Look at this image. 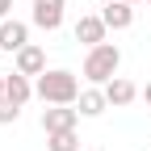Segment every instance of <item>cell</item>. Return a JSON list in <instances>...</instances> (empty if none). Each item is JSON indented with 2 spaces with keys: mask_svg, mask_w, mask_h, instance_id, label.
Instances as JSON below:
<instances>
[{
  "mask_svg": "<svg viewBox=\"0 0 151 151\" xmlns=\"http://www.w3.org/2000/svg\"><path fill=\"white\" fill-rule=\"evenodd\" d=\"M34 97H42V105H76L80 101V80H76V71H67V67L42 71L34 80Z\"/></svg>",
  "mask_w": 151,
  "mask_h": 151,
  "instance_id": "6da1fadb",
  "label": "cell"
},
{
  "mask_svg": "<svg viewBox=\"0 0 151 151\" xmlns=\"http://www.w3.org/2000/svg\"><path fill=\"white\" fill-rule=\"evenodd\" d=\"M118 67H122V50L113 46V42H101V46H92V50L84 55V67H80V71H84L88 84H101V88H105L113 76H118Z\"/></svg>",
  "mask_w": 151,
  "mask_h": 151,
  "instance_id": "7a4b0ae2",
  "label": "cell"
},
{
  "mask_svg": "<svg viewBox=\"0 0 151 151\" xmlns=\"http://www.w3.org/2000/svg\"><path fill=\"white\" fill-rule=\"evenodd\" d=\"M63 9H67V0H34V25L38 29H46V34H55L63 25Z\"/></svg>",
  "mask_w": 151,
  "mask_h": 151,
  "instance_id": "3957f363",
  "label": "cell"
},
{
  "mask_svg": "<svg viewBox=\"0 0 151 151\" xmlns=\"http://www.w3.org/2000/svg\"><path fill=\"white\" fill-rule=\"evenodd\" d=\"M76 122H80V109H71V105H50V109H42V130H46V134L76 130Z\"/></svg>",
  "mask_w": 151,
  "mask_h": 151,
  "instance_id": "277c9868",
  "label": "cell"
},
{
  "mask_svg": "<svg viewBox=\"0 0 151 151\" xmlns=\"http://www.w3.org/2000/svg\"><path fill=\"white\" fill-rule=\"evenodd\" d=\"M105 34H109V25L101 21V13H84L80 21H76V42H84L88 50H92V46H101V42H105Z\"/></svg>",
  "mask_w": 151,
  "mask_h": 151,
  "instance_id": "5b68a950",
  "label": "cell"
},
{
  "mask_svg": "<svg viewBox=\"0 0 151 151\" xmlns=\"http://www.w3.org/2000/svg\"><path fill=\"white\" fill-rule=\"evenodd\" d=\"M21 46H29V25L25 21H0V50H9V55H17Z\"/></svg>",
  "mask_w": 151,
  "mask_h": 151,
  "instance_id": "8992f818",
  "label": "cell"
},
{
  "mask_svg": "<svg viewBox=\"0 0 151 151\" xmlns=\"http://www.w3.org/2000/svg\"><path fill=\"white\" fill-rule=\"evenodd\" d=\"M13 59H17V67H13V71H21V76H42V71H46V50L38 46V42L21 46Z\"/></svg>",
  "mask_w": 151,
  "mask_h": 151,
  "instance_id": "52a82bcc",
  "label": "cell"
},
{
  "mask_svg": "<svg viewBox=\"0 0 151 151\" xmlns=\"http://www.w3.org/2000/svg\"><path fill=\"white\" fill-rule=\"evenodd\" d=\"M101 21H105L109 29H130V25H134V4L109 0V4H101Z\"/></svg>",
  "mask_w": 151,
  "mask_h": 151,
  "instance_id": "ba28073f",
  "label": "cell"
},
{
  "mask_svg": "<svg viewBox=\"0 0 151 151\" xmlns=\"http://www.w3.org/2000/svg\"><path fill=\"white\" fill-rule=\"evenodd\" d=\"M29 97H34V84H29V76H21V71H9V80H4V101H13L17 109H21Z\"/></svg>",
  "mask_w": 151,
  "mask_h": 151,
  "instance_id": "9c48e42d",
  "label": "cell"
},
{
  "mask_svg": "<svg viewBox=\"0 0 151 151\" xmlns=\"http://www.w3.org/2000/svg\"><path fill=\"white\" fill-rule=\"evenodd\" d=\"M134 97H139V88L130 84L126 76H113V80L105 84V101H109V105H118V109H122V105H130Z\"/></svg>",
  "mask_w": 151,
  "mask_h": 151,
  "instance_id": "30bf717a",
  "label": "cell"
},
{
  "mask_svg": "<svg viewBox=\"0 0 151 151\" xmlns=\"http://www.w3.org/2000/svg\"><path fill=\"white\" fill-rule=\"evenodd\" d=\"M76 109H80V118H101V113L109 109L105 88H84V92H80V101H76Z\"/></svg>",
  "mask_w": 151,
  "mask_h": 151,
  "instance_id": "8fae6325",
  "label": "cell"
},
{
  "mask_svg": "<svg viewBox=\"0 0 151 151\" xmlns=\"http://www.w3.org/2000/svg\"><path fill=\"white\" fill-rule=\"evenodd\" d=\"M46 151H80V134L63 130V134H46Z\"/></svg>",
  "mask_w": 151,
  "mask_h": 151,
  "instance_id": "7c38bea8",
  "label": "cell"
},
{
  "mask_svg": "<svg viewBox=\"0 0 151 151\" xmlns=\"http://www.w3.org/2000/svg\"><path fill=\"white\" fill-rule=\"evenodd\" d=\"M17 118H21V109H17L13 101H4V97H0V126H9V122H17Z\"/></svg>",
  "mask_w": 151,
  "mask_h": 151,
  "instance_id": "4fadbf2b",
  "label": "cell"
},
{
  "mask_svg": "<svg viewBox=\"0 0 151 151\" xmlns=\"http://www.w3.org/2000/svg\"><path fill=\"white\" fill-rule=\"evenodd\" d=\"M9 13H13V0H0V21H9Z\"/></svg>",
  "mask_w": 151,
  "mask_h": 151,
  "instance_id": "5bb4252c",
  "label": "cell"
},
{
  "mask_svg": "<svg viewBox=\"0 0 151 151\" xmlns=\"http://www.w3.org/2000/svg\"><path fill=\"white\" fill-rule=\"evenodd\" d=\"M4 80H9V71H0V97H4Z\"/></svg>",
  "mask_w": 151,
  "mask_h": 151,
  "instance_id": "9a60e30c",
  "label": "cell"
},
{
  "mask_svg": "<svg viewBox=\"0 0 151 151\" xmlns=\"http://www.w3.org/2000/svg\"><path fill=\"white\" fill-rule=\"evenodd\" d=\"M143 97H147V109H151V84H147V88H143Z\"/></svg>",
  "mask_w": 151,
  "mask_h": 151,
  "instance_id": "2e32d148",
  "label": "cell"
},
{
  "mask_svg": "<svg viewBox=\"0 0 151 151\" xmlns=\"http://www.w3.org/2000/svg\"><path fill=\"white\" fill-rule=\"evenodd\" d=\"M126 4H139V0H126Z\"/></svg>",
  "mask_w": 151,
  "mask_h": 151,
  "instance_id": "e0dca14e",
  "label": "cell"
},
{
  "mask_svg": "<svg viewBox=\"0 0 151 151\" xmlns=\"http://www.w3.org/2000/svg\"><path fill=\"white\" fill-rule=\"evenodd\" d=\"M97 4H109V0H97Z\"/></svg>",
  "mask_w": 151,
  "mask_h": 151,
  "instance_id": "ac0fdd59",
  "label": "cell"
},
{
  "mask_svg": "<svg viewBox=\"0 0 151 151\" xmlns=\"http://www.w3.org/2000/svg\"><path fill=\"white\" fill-rule=\"evenodd\" d=\"M147 9H151V0H147Z\"/></svg>",
  "mask_w": 151,
  "mask_h": 151,
  "instance_id": "d6986e66",
  "label": "cell"
}]
</instances>
